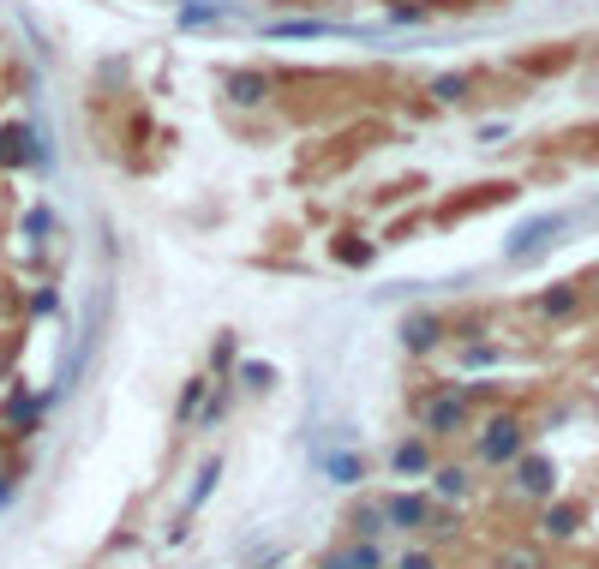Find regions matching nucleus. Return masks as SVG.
<instances>
[{"label": "nucleus", "mask_w": 599, "mask_h": 569, "mask_svg": "<svg viewBox=\"0 0 599 569\" xmlns=\"http://www.w3.org/2000/svg\"><path fill=\"white\" fill-rule=\"evenodd\" d=\"M222 90H228V102H240V108H264V102L276 96L270 72H252V66H246V72H228V84H222Z\"/></svg>", "instance_id": "obj_1"}, {"label": "nucleus", "mask_w": 599, "mask_h": 569, "mask_svg": "<svg viewBox=\"0 0 599 569\" xmlns=\"http://www.w3.org/2000/svg\"><path fill=\"white\" fill-rule=\"evenodd\" d=\"M462 426H468V396H432V402H426V432L456 438Z\"/></svg>", "instance_id": "obj_2"}, {"label": "nucleus", "mask_w": 599, "mask_h": 569, "mask_svg": "<svg viewBox=\"0 0 599 569\" xmlns=\"http://www.w3.org/2000/svg\"><path fill=\"white\" fill-rule=\"evenodd\" d=\"M480 456H486V462H516V456H522V426H516V420H492L486 438H480Z\"/></svg>", "instance_id": "obj_3"}, {"label": "nucleus", "mask_w": 599, "mask_h": 569, "mask_svg": "<svg viewBox=\"0 0 599 569\" xmlns=\"http://www.w3.org/2000/svg\"><path fill=\"white\" fill-rule=\"evenodd\" d=\"M36 162V132L30 126H0V168H24Z\"/></svg>", "instance_id": "obj_4"}, {"label": "nucleus", "mask_w": 599, "mask_h": 569, "mask_svg": "<svg viewBox=\"0 0 599 569\" xmlns=\"http://www.w3.org/2000/svg\"><path fill=\"white\" fill-rule=\"evenodd\" d=\"M396 528H426L432 522V504L420 498V492H402V498H390V510H384Z\"/></svg>", "instance_id": "obj_5"}, {"label": "nucleus", "mask_w": 599, "mask_h": 569, "mask_svg": "<svg viewBox=\"0 0 599 569\" xmlns=\"http://www.w3.org/2000/svg\"><path fill=\"white\" fill-rule=\"evenodd\" d=\"M324 569H384V558H378V546L366 540V546H348V552L324 558Z\"/></svg>", "instance_id": "obj_6"}, {"label": "nucleus", "mask_w": 599, "mask_h": 569, "mask_svg": "<svg viewBox=\"0 0 599 569\" xmlns=\"http://www.w3.org/2000/svg\"><path fill=\"white\" fill-rule=\"evenodd\" d=\"M36 414H42V402H36L30 390H18V396L6 402V414H0V420H6L12 432H24V426H36Z\"/></svg>", "instance_id": "obj_7"}, {"label": "nucleus", "mask_w": 599, "mask_h": 569, "mask_svg": "<svg viewBox=\"0 0 599 569\" xmlns=\"http://www.w3.org/2000/svg\"><path fill=\"white\" fill-rule=\"evenodd\" d=\"M552 228H564V216H540V222H528V228H516V240H510V252H534Z\"/></svg>", "instance_id": "obj_8"}, {"label": "nucleus", "mask_w": 599, "mask_h": 569, "mask_svg": "<svg viewBox=\"0 0 599 569\" xmlns=\"http://www.w3.org/2000/svg\"><path fill=\"white\" fill-rule=\"evenodd\" d=\"M402 342H408V348H438V318H432V312L408 318V324H402Z\"/></svg>", "instance_id": "obj_9"}, {"label": "nucleus", "mask_w": 599, "mask_h": 569, "mask_svg": "<svg viewBox=\"0 0 599 569\" xmlns=\"http://www.w3.org/2000/svg\"><path fill=\"white\" fill-rule=\"evenodd\" d=\"M516 486H522V492H534V498H540V492H552V462H540V456H534V462H522V468H516Z\"/></svg>", "instance_id": "obj_10"}, {"label": "nucleus", "mask_w": 599, "mask_h": 569, "mask_svg": "<svg viewBox=\"0 0 599 569\" xmlns=\"http://www.w3.org/2000/svg\"><path fill=\"white\" fill-rule=\"evenodd\" d=\"M468 90H474L468 72H444V78H432V96H438V102H462Z\"/></svg>", "instance_id": "obj_11"}, {"label": "nucleus", "mask_w": 599, "mask_h": 569, "mask_svg": "<svg viewBox=\"0 0 599 569\" xmlns=\"http://www.w3.org/2000/svg\"><path fill=\"white\" fill-rule=\"evenodd\" d=\"M432 468V450L426 444H402L396 450V474H426Z\"/></svg>", "instance_id": "obj_12"}, {"label": "nucleus", "mask_w": 599, "mask_h": 569, "mask_svg": "<svg viewBox=\"0 0 599 569\" xmlns=\"http://www.w3.org/2000/svg\"><path fill=\"white\" fill-rule=\"evenodd\" d=\"M576 300H582L576 288H552V294L540 300V312H546V318H564V312H576Z\"/></svg>", "instance_id": "obj_13"}, {"label": "nucleus", "mask_w": 599, "mask_h": 569, "mask_svg": "<svg viewBox=\"0 0 599 569\" xmlns=\"http://www.w3.org/2000/svg\"><path fill=\"white\" fill-rule=\"evenodd\" d=\"M336 258H342V264H366V258H372V246H366L360 234H342V240H336Z\"/></svg>", "instance_id": "obj_14"}, {"label": "nucleus", "mask_w": 599, "mask_h": 569, "mask_svg": "<svg viewBox=\"0 0 599 569\" xmlns=\"http://www.w3.org/2000/svg\"><path fill=\"white\" fill-rule=\"evenodd\" d=\"M576 522H582V516L564 504V510H552V516H546V534H552V540H570V534H576Z\"/></svg>", "instance_id": "obj_15"}, {"label": "nucleus", "mask_w": 599, "mask_h": 569, "mask_svg": "<svg viewBox=\"0 0 599 569\" xmlns=\"http://www.w3.org/2000/svg\"><path fill=\"white\" fill-rule=\"evenodd\" d=\"M438 492H444V498H462V492H468V474H462V468H444V474H438Z\"/></svg>", "instance_id": "obj_16"}, {"label": "nucleus", "mask_w": 599, "mask_h": 569, "mask_svg": "<svg viewBox=\"0 0 599 569\" xmlns=\"http://www.w3.org/2000/svg\"><path fill=\"white\" fill-rule=\"evenodd\" d=\"M330 474H336V480H360V462H354V456H330Z\"/></svg>", "instance_id": "obj_17"}, {"label": "nucleus", "mask_w": 599, "mask_h": 569, "mask_svg": "<svg viewBox=\"0 0 599 569\" xmlns=\"http://www.w3.org/2000/svg\"><path fill=\"white\" fill-rule=\"evenodd\" d=\"M210 486H216V462L198 474V486H192V504H204V498H210Z\"/></svg>", "instance_id": "obj_18"}, {"label": "nucleus", "mask_w": 599, "mask_h": 569, "mask_svg": "<svg viewBox=\"0 0 599 569\" xmlns=\"http://www.w3.org/2000/svg\"><path fill=\"white\" fill-rule=\"evenodd\" d=\"M210 18H216V6H186L180 12V24H210Z\"/></svg>", "instance_id": "obj_19"}, {"label": "nucleus", "mask_w": 599, "mask_h": 569, "mask_svg": "<svg viewBox=\"0 0 599 569\" xmlns=\"http://www.w3.org/2000/svg\"><path fill=\"white\" fill-rule=\"evenodd\" d=\"M276 36H324V24H276Z\"/></svg>", "instance_id": "obj_20"}, {"label": "nucleus", "mask_w": 599, "mask_h": 569, "mask_svg": "<svg viewBox=\"0 0 599 569\" xmlns=\"http://www.w3.org/2000/svg\"><path fill=\"white\" fill-rule=\"evenodd\" d=\"M198 402H204V384H186V402H180V414H198Z\"/></svg>", "instance_id": "obj_21"}, {"label": "nucleus", "mask_w": 599, "mask_h": 569, "mask_svg": "<svg viewBox=\"0 0 599 569\" xmlns=\"http://www.w3.org/2000/svg\"><path fill=\"white\" fill-rule=\"evenodd\" d=\"M402 569H432V558H420V552H414V558H402Z\"/></svg>", "instance_id": "obj_22"}]
</instances>
